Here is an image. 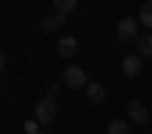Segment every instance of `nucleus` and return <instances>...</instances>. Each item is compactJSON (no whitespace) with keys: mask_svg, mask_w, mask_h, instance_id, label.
Masks as SVG:
<instances>
[{"mask_svg":"<svg viewBox=\"0 0 152 134\" xmlns=\"http://www.w3.org/2000/svg\"><path fill=\"white\" fill-rule=\"evenodd\" d=\"M34 116H37V122L40 125H52L55 122V116H58V107H55V97H40L37 101V107H34Z\"/></svg>","mask_w":152,"mask_h":134,"instance_id":"f257e3e1","label":"nucleus"},{"mask_svg":"<svg viewBox=\"0 0 152 134\" xmlns=\"http://www.w3.org/2000/svg\"><path fill=\"white\" fill-rule=\"evenodd\" d=\"M116 37H119L122 43H134L137 37H140V21H137L134 15H125L119 21V28H116Z\"/></svg>","mask_w":152,"mask_h":134,"instance_id":"f03ea898","label":"nucleus"},{"mask_svg":"<svg viewBox=\"0 0 152 134\" xmlns=\"http://www.w3.org/2000/svg\"><path fill=\"white\" fill-rule=\"evenodd\" d=\"M64 85H67V89H85V85H88V73H85V67H79V64H67V67H64Z\"/></svg>","mask_w":152,"mask_h":134,"instance_id":"7ed1b4c3","label":"nucleus"},{"mask_svg":"<svg viewBox=\"0 0 152 134\" xmlns=\"http://www.w3.org/2000/svg\"><path fill=\"white\" fill-rule=\"evenodd\" d=\"M122 73H125V76H140V73H143V55H137V52L125 55L122 58Z\"/></svg>","mask_w":152,"mask_h":134,"instance_id":"20e7f679","label":"nucleus"},{"mask_svg":"<svg viewBox=\"0 0 152 134\" xmlns=\"http://www.w3.org/2000/svg\"><path fill=\"white\" fill-rule=\"evenodd\" d=\"M64 21H67L64 12H49V15H43V18H40V31H43V34H52V31H58Z\"/></svg>","mask_w":152,"mask_h":134,"instance_id":"39448f33","label":"nucleus"},{"mask_svg":"<svg viewBox=\"0 0 152 134\" xmlns=\"http://www.w3.org/2000/svg\"><path fill=\"white\" fill-rule=\"evenodd\" d=\"M76 52H79V40L76 37H61L58 40V55L61 58H73Z\"/></svg>","mask_w":152,"mask_h":134,"instance_id":"423d86ee","label":"nucleus"},{"mask_svg":"<svg viewBox=\"0 0 152 134\" xmlns=\"http://www.w3.org/2000/svg\"><path fill=\"white\" fill-rule=\"evenodd\" d=\"M128 116L137 122V125H143V122H149V110L140 101H128Z\"/></svg>","mask_w":152,"mask_h":134,"instance_id":"0eeeda50","label":"nucleus"},{"mask_svg":"<svg viewBox=\"0 0 152 134\" xmlns=\"http://www.w3.org/2000/svg\"><path fill=\"white\" fill-rule=\"evenodd\" d=\"M85 94H88V101H91V104H100V101L107 97V89H104L100 82H88V85H85Z\"/></svg>","mask_w":152,"mask_h":134,"instance_id":"6e6552de","label":"nucleus"},{"mask_svg":"<svg viewBox=\"0 0 152 134\" xmlns=\"http://www.w3.org/2000/svg\"><path fill=\"white\" fill-rule=\"evenodd\" d=\"M134 49H137V55H143V58H149L152 55V43H149V34H140L134 40Z\"/></svg>","mask_w":152,"mask_h":134,"instance_id":"1a4fd4ad","label":"nucleus"},{"mask_svg":"<svg viewBox=\"0 0 152 134\" xmlns=\"http://www.w3.org/2000/svg\"><path fill=\"white\" fill-rule=\"evenodd\" d=\"M137 21H140L143 28H149V31H152V0H146V3L140 6V15H137Z\"/></svg>","mask_w":152,"mask_h":134,"instance_id":"9d476101","label":"nucleus"},{"mask_svg":"<svg viewBox=\"0 0 152 134\" xmlns=\"http://www.w3.org/2000/svg\"><path fill=\"white\" fill-rule=\"evenodd\" d=\"M107 134H131V125L125 119H113L110 125H107Z\"/></svg>","mask_w":152,"mask_h":134,"instance_id":"9b49d317","label":"nucleus"},{"mask_svg":"<svg viewBox=\"0 0 152 134\" xmlns=\"http://www.w3.org/2000/svg\"><path fill=\"white\" fill-rule=\"evenodd\" d=\"M55 3V12H64V15H70V12L79 6V0H52Z\"/></svg>","mask_w":152,"mask_h":134,"instance_id":"f8f14e48","label":"nucleus"},{"mask_svg":"<svg viewBox=\"0 0 152 134\" xmlns=\"http://www.w3.org/2000/svg\"><path fill=\"white\" fill-rule=\"evenodd\" d=\"M3 67H6V55L0 52V73H3Z\"/></svg>","mask_w":152,"mask_h":134,"instance_id":"ddd939ff","label":"nucleus"},{"mask_svg":"<svg viewBox=\"0 0 152 134\" xmlns=\"http://www.w3.org/2000/svg\"><path fill=\"white\" fill-rule=\"evenodd\" d=\"M149 43H152V34H149Z\"/></svg>","mask_w":152,"mask_h":134,"instance_id":"4468645a","label":"nucleus"}]
</instances>
